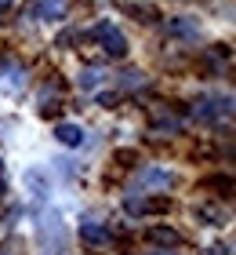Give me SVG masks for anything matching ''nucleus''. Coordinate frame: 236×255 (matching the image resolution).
I'll use <instances>...</instances> for the list:
<instances>
[{
    "label": "nucleus",
    "mask_w": 236,
    "mask_h": 255,
    "mask_svg": "<svg viewBox=\"0 0 236 255\" xmlns=\"http://www.w3.org/2000/svg\"><path fill=\"white\" fill-rule=\"evenodd\" d=\"M167 33H171V37H178V40H196L200 37V26H196V18H171L167 22Z\"/></svg>",
    "instance_id": "6e6552de"
},
{
    "label": "nucleus",
    "mask_w": 236,
    "mask_h": 255,
    "mask_svg": "<svg viewBox=\"0 0 236 255\" xmlns=\"http://www.w3.org/2000/svg\"><path fill=\"white\" fill-rule=\"evenodd\" d=\"M91 40L98 44L109 59H124V55H127V37L120 33V26H116V22H109V18H102L98 26L91 29Z\"/></svg>",
    "instance_id": "f03ea898"
},
{
    "label": "nucleus",
    "mask_w": 236,
    "mask_h": 255,
    "mask_svg": "<svg viewBox=\"0 0 236 255\" xmlns=\"http://www.w3.org/2000/svg\"><path fill=\"white\" fill-rule=\"evenodd\" d=\"M120 84H124V88H142V84H146V73L127 69V73H120Z\"/></svg>",
    "instance_id": "f8f14e48"
},
{
    "label": "nucleus",
    "mask_w": 236,
    "mask_h": 255,
    "mask_svg": "<svg viewBox=\"0 0 236 255\" xmlns=\"http://www.w3.org/2000/svg\"><path fill=\"white\" fill-rule=\"evenodd\" d=\"M7 193V182H4V160H0V197Z\"/></svg>",
    "instance_id": "2eb2a0df"
},
{
    "label": "nucleus",
    "mask_w": 236,
    "mask_h": 255,
    "mask_svg": "<svg viewBox=\"0 0 236 255\" xmlns=\"http://www.w3.org/2000/svg\"><path fill=\"white\" fill-rule=\"evenodd\" d=\"M55 138L62 146H84V128L80 124H55Z\"/></svg>",
    "instance_id": "1a4fd4ad"
},
{
    "label": "nucleus",
    "mask_w": 236,
    "mask_h": 255,
    "mask_svg": "<svg viewBox=\"0 0 236 255\" xmlns=\"http://www.w3.org/2000/svg\"><path fill=\"white\" fill-rule=\"evenodd\" d=\"M94 84H102V73L98 69H84L80 73V88H94Z\"/></svg>",
    "instance_id": "ddd939ff"
},
{
    "label": "nucleus",
    "mask_w": 236,
    "mask_h": 255,
    "mask_svg": "<svg viewBox=\"0 0 236 255\" xmlns=\"http://www.w3.org/2000/svg\"><path fill=\"white\" fill-rule=\"evenodd\" d=\"M0 73H4V62H0Z\"/></svg>",
    "instance_id": "aec40b11"
},
{
    "label": "nucleus",
    "mask_w": 236,
    "mask_h": 255,
    "mask_svg": "<svg viewBox=\"0 0 236 255\" xmlns=\"http://www.w3.org/2000/svg\"><path fill=\"white\" fill-rule=\"evenodd\" d=\"M26 182L33 186V193L44 197V179H40V171H26Z\"/></svg>",
    "instance_id": "4468645a"
},
{
    "label": "nucleus",
    "mask_w": 236,
    "mask_h": 255,
    "mask_svg": "<svg viewBox=\"0 0 236 255\" xmlns=\"http://www.w3.org/2000/svg\"><path fill=\"white\" fill-rule=\"evenodd\" d=\"M80 241L84 245H109V230L102 223H94V219H84L80 223Z\"/></svg>",
    "instance_id": "0eeeda50"
},
{
    "label": "nucleus",
    "mask_w": 236,
    "mask_h": 255,
    "mask_svg": "<svg viewBox=\"0 0 236 255\" xmlns=\"http://www.w3.org/2000/svg\"><path fill=\"white\" fill-rule=\"evenodd\" d=\"M146 237L153 241V245H160V248H178L182 245V237L174 234V230H167V226H153Z\"/></svg>",
    "instance_id": "9d476101"
},
{
    "label": "nucleus",
    "mask_w": 236,
    "mask_h": 255,
    "mask_svg": "<svg viewBox=\"0 0 236 255\" xmlns=\"http://www.w3.org/2000/svg\"><path fill=\"white\" fill-rule=\"evenodd\" d=\"M11 7V0H0V11H7Z\"/></svg>",
    "instance_id": "a211bd4d"
},
{
    "label": "nucleus",
    "mask_w": 236,
    "mask_h": 255,
    "mask_svg": "<svg viewBox=\"0 0 236 255\" xmlns=\"http://www.w3.org/2000/svg\"><path fill=\"white\" fill-rule=\"evenodd\" d=\"M193 215H196L204 226H229V223H233L229 208H222V204H196Z\"/></svg>",
    "instance_id": "423d86ee"
},
{
    "label": "nucleus",
    "mask_w": 236,
    "mask_h": 255,
    "mask_svg": "<svg viewBox=\"0 0 236 255\" xmlns=\"http://www.w3.org/2000/svg\"><path fill=\"white\" fill-rule=\"evenodd\" d=\"M124 208L131 215H157V212H171V197H127Z\"/></svg>",
    "instance_id": "20e7f679"
},
{
    "label": "nucleus",
    "mask_w": 236,
    "mask_h": 255,
    "mask_svg": "<svg viewBox=\"0 0 236 255\" xmlns=\"http://www.w3.org/2000/svg\"><path fill=\"white\" fill-rule=\"evenodd\" d=\"M0 255H11V248H7V245H0Z\"/></svg>",
    "instance_id": "6ab92c4d"
},
{
    "label": "nucleus",
    "mask_w": 236,
    "mask_h": 255,
    "mask_svg": "<svg viewBox=\"0 0 236 255\" xmlns=\"http://www.w3.org/2000/svg\"><path fill=\"white\" fill-rule=\"evenodd\" d=\"M124 11H127V15H135L138 22H157L160 18V11L157 7H146V4H124Z\"/></svg>",
    "instance_id": "9b49d317"
},
{
    "label": "nucleus",
    "mask_w": 236,
    "mask_h": 255,
    "mask_svg": "<svg viewBox=\"0 0 236 255\" xmlns=\"http://www.w3.org/2000/svg\"><path fill=\"white\" fill-rule=\"evenodd\" d=\"M146 255H178V252H171V248H157V252H146Z\"/></svg>",
    "instance_id": "dca6fc26"
},
{
    "label": "nucleus",
    "mask_w": 236,
    "mask_h": 255,
    "mask_svg": "<svg viewBox=\"0 0 236 255\" xmlns=\"http://www.w3.org/2000/svg\"><path fill=\"white\" fill-rule=\"evenodd\" d=\"M167 186H174V171L167 168H146L138 175V190H167Z\"/></svg>",
    "instance_id": "39448f33"
},
{
    "label": "nucleus",
    "mask_w": 236,
    "mask_h": 255,
    "mask_svg": "<svg viewBox=\"0 0 236 255\" xmlns=\"http://www.w3.org/2000/svg\"><path fill=\"white\" fill-rule=\"evenodd\" d=\"M211 255H229V248H211Z\"/></svg>",
    "instance_id": "f3484780"
},
{
    "label": "nucleus",
    "mask_w": 236,
    "mask_h": 255,
    "mask_svg": "<svg viewBox=\"0 0 236 255\" xmlns=\"http://www.w3.org/2000/svg\"><path fill=\"white\" fill-rule=\"evenodd\" d=\"M69 4H73V0H33L29 15L37 22H62L69 15Z\"/></svg>",
    "instance_id": "7ed1b4c3"
},
{
    "label": "nucleus",
    "mask_w": 236,
    "mask_h": 255,
    "mask_svg": "<svg viewBox=\"0 0 236 255\" xmlns=\"http://www.w3.org/2000/svg\"><path fill=\"white\" fill-rule=\"evenodd\" d=\"M193 121L196 124H207V128H222V124H229L236 121V102L226 99V95H200L193 102Z\"/></svg>",
    "instance_id": "f257e3e1"
}]
</instances>
